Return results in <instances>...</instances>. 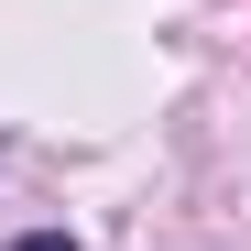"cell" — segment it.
<instances>
[{
    "mask_svg": "<svg viewBox=\"0 0 251 251\" xmlns=\"http://www.w3.org/2000/svg\"><path fill=\"white\" fill-rule=\"evenodd\" d=\"M0 251H76L66 229H22V240H0Z\"/></svg>",
    "mask_w": 251,
    "mask_h": 251,
    "instance_id": "6da1fadb",
    "label": "cell"
}]
</instances>
